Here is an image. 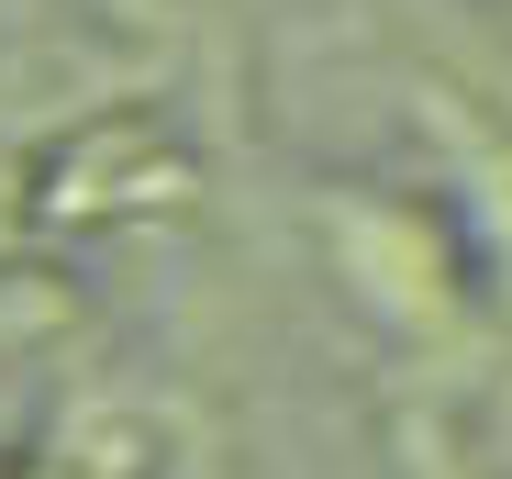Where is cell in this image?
<instances>
[{"mask_svg": "<svg viewBox=\"0 0 512 479\" xmlns=\"http://www.w3.org/2000/svg\"><path fill=\"white\" fill-rule=\"evenodd\" d=\"M145 12H201V0H145Z\"/></svg>", "mask_w": 512, "mask_h": 479, "instance_id": "6da1fadb", "label": "cell"}]
</instances>
